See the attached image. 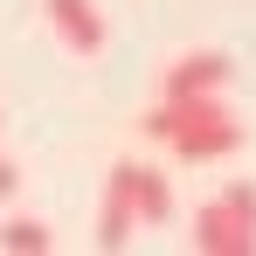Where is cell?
Listing matches in <instances>:
<instances>
[{
	"label": "cell",
	"mask_w": 256,
	"mask_h": 256,
	"mask_svg": "<svg viewBox=\"0 0 256 256\" xmlns=\"http://www.w3.org/2000/svg\"><path fill=\"white\" fill-rule=\"evenodd\" d=\"M138 132L160 138V146H173V160H187V166L228 160V152L242 146V118L222 104V90H214V97H160Z\"/></svg>",
	"instance_id": "6da1fadb"
},
{
	"label": "cell",
	"mask_w": 256,
	"mask_h": 256,
	"mask_svg": "<svg viewBox=\"0 0 256 256\" xmlns=\"http://www.w3.org/2000/svg\"><path fill=\"white\" fill-rule=\"evenodd\" d=\"M194 250L201 256H250L256 250V180H228L194 214Z\"/></svg>",
	"instance_id": "7a4b0ae2"
},
{
	"label": "cell",
	"mask_w": 256,
	"mask_h": 256,
	"mask_svg": "<svg viewBox=\"0 0 256 256\" xmlns=\"http://www.w3.org/2000/svg\"><path fill=\"white\" fill-rule=\"evenodd\" d=\"M222 84H228V56H214V48H187V56L166 62L160 97H214Z\"/></svg>",
	"instance_id": "3957f363"
},
{
	"label": "cell",
	"mask_w": 256,
	"mask_h": 256,
	"mask_svg": "<svg viewBox=\"0 0 256 256\" xmlns=\"http://www.w3.org/2000/svg\"><path fill=\"white\" fill-rule=\"evenodd\" d=\"M48 28H56V42L76 48V56H97L104 48V14H97V0H42Z\"/></svg>",
	"instance_id": "277c9868"
},
{
	"label": "cell",
	"mask_w": 256,
	"mask_h": 256,
	"mask_svg": "<svg viewBox=\"0 0 256 256\" xmlns=\"http://www.w3.org/2000/svg\"><path fill=\"white\" fill-rule=\"evenodd\" d=\"M132 228H138V208H132V187L125 173L111 166V180H104V201H97V250H125Z\"/></svg>",
	"instance_id": "5b68a950"
},
{
	"label": "cell",
	"mask_w": 256,
	"mask_h": 256,
	"mask_svg": "<svg viewBox=\"0 0 256 256\" xmlns=\"http://www.w3.org/2000/svg\"><path fill=\"white\" fill-rule=\"evenodd\" d=\"M118 173H125V187H132V208H138V228L152 222H173V187H166V173H152V166H138V160H118Z\"/></svg>",
	"instance_id": "8992f818"
},
{
	"label": "cell",
	"mask_w": 256,
	"mask_h": 256,
	"mask_svg": "<svg viewBox=\"0 0 256 256\" xmlns=\"http://www.w3.org/2000/svg\"><path fill=\"white\" fill-rule=\"evenodd\" d=\"M48 242H56L48 222H28V214H14V222L0 228V250L7 256H48Z\"/></svg>",
	"instance_id": "52a82bcc"
},
{
	"label": "cell",
	"mask_w": 256,
	"mask_h": 256,
	"mask_svg": "<svg viewBox=\"0 0 256 256\" xmlns=\"http://www.w3.org/2000/svg\"><path fill=\"white\" fill-rule=\"evenodd\" d=\"M14 187H21V173H14V166H7V160H0V201H7Z\"/></svg>",
	"instance_id": "ba28073f"
}]
</instances>
